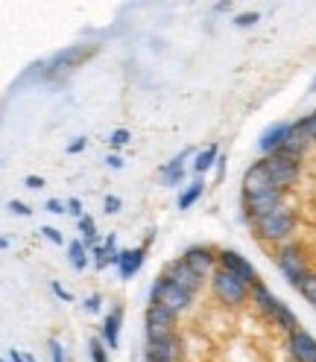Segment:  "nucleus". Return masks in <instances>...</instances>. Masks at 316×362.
<instances>
[{"label": "nucleus", "instance_id": "1", "mask_svg": "<svg viewBox=\"0 0 316 362\" xmlns=\"http://www.w3.org/2000/svg\"><path fill=\"white\" fill-rule=\"evenodd\" d=\"M252 298L258 301V307H261L266 315H273V319H276L284 330H290V333H293V330H299V319L293 315V310H290L284 301H278L264 284H252Z\"/></svg>", "mask_w": 316, "mask_h": 362}, {"label": "nucleus", "instance_id": "30", "mask_svg": "<svg viewBox=\"0 0 316 362\" xmlns=\"http://www.w3.org/2000/svg\"><path fill=\"white\" fill-rule=\"evenodd\" d=\"M67 214H71V216H77V219H82V216H85V211H82V202H79L77 196H71V199H67Z\"/></svg>", "mask_w": 316, "mask_h": 362}, {"label": "nucleus", "instance_id": "10", "mask_svg": "<svg viewBox=\"0 0 316 362\" xmlns=\"http://www.w3.org/2000/svg\"><path fill=\"white\" fill-rule=\"evenodd\" d=\"M220 266L225 269V272H232V275H237L243 284H258V275H255V266L246 260L243 255H237V252H222L220 255Z\"/></svg>", "mask_w": 316, "mask_h": 362}, {"label": "nucleus", "instance_id": "12", "mask_svg": "<svg viewBox=\"0 0 316 362\" xmlns=\"http://www.w3.org/2000/svg\"><path fill=\"white\" fill-rule=\"evenodd\" d=\"M281 208V190H269V193H261V196H252L246 199V211H249V216L258 222L269 214H276Z\"/></svg>", "mask_w": 316, "mask_h": 362}, {"label": "nucleus", "instance_id": "22", "mask_svg": "<svg viewBox=\"0 0 316 362\" xmlns=\"http://www.w3.org/2000/svg\"><path fill=\"white\" fill-rule=\"evenodd\" d=\"M79 234H82V245L88 248V252H94V243H97V222L94 216H82L79 219Z\"/></svg>", "mask_w": 316, "mask_h": 362}, {"label": "nucleus", "instance_id": "26", "mask_svg": "<svg viewBox=\"0 0 316 362\" xmlns=\"http://www.w3.org/2000/svg\"><path fill=\"white\" fill-rule=\"evenodd\" d=\"M258 21H261V15H258V12H246V15H237V18H235V27L246 30V27H255Z\"/></svg>", "mask_w": 316, "mask_h": 362}, {"label": "nucleus", "instance_id": "43", "mask_svg": "<svg viewBox=\"0 0 316 362\" xmlns=\"http://www.w3.org/2000/svg\"><path fill=\"white\" fill-rule=\"evenodd\" d=\"M307 90H310V94H316V79L310 82V88H307Z\"/></svg>", "mask_w": 316, "mask_h": 362}, {"label": "nucleus", "instance_id": "11", "mask_svg": "<svg viewBox=\"0 0 316 362\" xmlns=\"http://www.w3.org/2000/svg\"><path fill=\"white\" fill-rule=\"evenodd\" d=\"M278 266H281V272L287 275V281H290L293 286H299V281L307 275L305 260H302V255H299V248H296V245H287L284 252L278 255Z\"/></svg>", "mask_w": 316, "mask_h": 362}, {"label": "nucleus", "instance_id": "4", "mask_svg": "<svg viewBox=\"0 0 316 362\" xmlns=\"http://www.w3.org/2000/svg\"><path fill=\"white\" fill-rule=\"evenodd\" d=\"M255 225L264 240H287L293 234V228H296V216H293V211L287 205H281L276 214L258 219Z\"/></svg>", "mask_w": 316, "mask_h": 362}, {"label": "nucleus", "instance_id": "41", "mask_svg": "<svg viewBox=\"0 0 316 362\" xmlns=\"http://www.w3.org/2000/svg\"><path fill=\"white\" fill-rule=\"evenodd\" d=\"M9 359H12V362H27V356H24V354H21V351H15V348L9 351Z\"/></svg>", "mask_w": 316, "mask_h": 362}, {"label": "nucleus", "instance_id": "44", "mask_svg": "<svg viewBox=\"0 0 316 362\" xmlns=\"http://www.w3.org/2000/svg\"><path fill=\"white\" fill-rule=\"evenodd\" d=\"M147 362H155V359H147Z\"/></svg>", "mask_w": 316, "mask_h": 362}, {"label": "nucleus", "instance_id": "40", "mask_svg": "<svg viewBox=\"0 0 316 362\" xmlns=\"http://www.w3.org/2000/svg\"><path fill=\"white\" fill-rule=\"evenodd\" d=\"M305 126H307V132H310V138L316 141V111H313V115H307V117H305Z\"/></svg>", "mask_w": 316, "mask_h": 362}, {"label": "nucleus", "instance_id": "35", "mask_svg": "<svg viewBox=\"0 0 316 362\" xmlns=\"http://www.w3.org/2000/svg\"><path fill=\"white\" fill-rule=\"evenodd\" d=\"M50 289H53V296H56V298H62V301H71V292H67V289H64L59 281H53V284H50Z\"/></svg>", "mask_w": 316, "mask_h": 362}, {"label": "nucleus", "instance_id": "36", "mask_svg": "<svg viewBox=\"0 0 316 362\" xmlns=\"http://www.w3.org/2000/svg\"><path fill=\"white\" fill-rule=\"evenodd\" d=\"M24 185H27L30 190H41V187H44V178H41V175H27Z\"/></svg>", "mask_w": 316, "mask_h": 362}, {"label": "nucleus", "instance_id": "27", "mask_svg": "<svg viewBox=\"0 0 316 362\" xmlns=\"http://www.w3.org/2000/svg\"><path fill=\"white\" fill-rule=\"evenodd\" d=\"M129 138H132V134H129L126 129H115V132L108 134V144H111V146H126Z\"/></svg>", "mask_w": 316, "mask_h": 362}, {"label": "nucleus", "instance_id": "31", "mask_svg": "<svg viewBox=\"0 0 316 362\" xmlns=\"http://www.w3.org/2000/svg\"><path fill=\"white\" fill-rule=\"evenodd\" d=\"M47 208L50 214H56V216H62V214H67V202H59V199H47Z\"/></svg>", "mask_w": 316, "mask_h": 362}, {"label": "nucleus", "instance_id": "24", "mask_svg": "<svg viewBox=\"0 0 316 362\" xmlns=\"http://www.w3.org/2000/svg\"><path fill=\"white\" fill-rule=\"evenodd\" d=\"M91 50H85V47H71V50H64V53H59L56 56V64H62V67H71V64H77L79 59H85Z\"/></svg>", "mask_w": 316, "mask_h": 362}, {"label": "nucleus", "instance_id": "25", "mask_svg": "<svg viewBox=\"0 0 316 362\" xmlns=\"http://www.w3.org/2000/svg\"><path fill=\"white\" fill-rule=\"evenodd\" d=\"M299 292H302V296L316 307V275H310V272H307V275L299 281Z\"/></svg>", "mask_w": 316, "mask_h": 362}, {"label": "nucleus", "instance_id": "18", "mask_svg": "<svg viewBox=\"0 0 316 362\" xmlns=\"http://www.w3.org/2000/svg\"><path fill=\"white\" fill-rule=\"evenodd\" d=\"M188 155H193V149L179 152L170 164H164V167H162V185H164V187H176V185H182V178H185V167H182V161H185Z\"/></svg>", "mask_w": 316, "mask_h": 362}, {"label": "nucleus", "instance_id": "2", "mask_svg": "<svg viewBox=\"0 0 316 362\" xmlns=\"http://www.w3.org/2000/svg\"><path fill=\"white\" fill-rule=\"evenodd\" d=\"M191 298H193V292L176 286L167 278H155V284L149 286V304H164L173 313H185L191 307Z\"/></svg>", "mask_w": 316, "mask_h": 362}, {"label": "nucleus", "instance_id": "7", "mask_svg": "<svg viewBox=\"0 0 316 362\" xmlns=\"http://www.w3.org/2000/svg\"><path fill=\"white\" fill-rule=\"evenodd\" d=\"M269 190H278V187L273 185V175H269L266 164H264V161L252 164L249 170H246V175H243V193H246V199L261 196V193H269Z\"/></svg>", "mask_w": 316, "mask_h": 362}, {"label": "nucleus", "instance_id": "6", "mask_svg": "<svg viewBox=\"0 0 316 362\" xmlns=\"http://www.w3.org/2000/svg\"><path fill=\"white\" fill-rule=\"evenodd\" d=\"M264 164H266L269 175H273V185H276L278 190H287L293 181H296V175H299L296 161H293V158H287V155H281V152L264 158Z\"/></svg>", "mask_w": 316, "mask_h": 362}, {"label": "nucleus", "instance_id": "14", "mask_svg": "<svg viewBox=\"0 0 316 362\" xmlns=\"http://www.w3.org/2000/svg\"><path fill=\"white\" fill-rule=\"evenodd\" d=\"M290 351L299 362H316V339L307 330H293L290 333Z\"/></svg>", "mask_w": 316, "mask_h": 362}, {"label": "nucleus", "instance_id": "29", "mask_svg": "<svg viewBox=\"0 0 316 362\" xmlns=\"http://www.w3.org/2000/svg\"><path fill=\"white\" fill-rule=\"evenodd\" d=\"M41 234H44V237H47V240H50L53 245H59V248L64 245V237H62V231H56V228H53V225H44V228H41Z\"/></svg>", "mask_w": 316, "mask_h": 362}, {"label": "nucleus", "instance_id": "32", "mask_svg": "<svg viewBox=\"0 0 316 362\" xmlns=\"http://www.w3.org/2000/svg\"><path fill=\"white\" fill-rule=\"evenodd\" d=\"M91 359L94 362H108L106 359V348L100 345V339H91Z\"/></svg>", "mask_w": 316, "mask_h": 362}, {"label": "nucleus", "instance_id": "28", "mask_svg": "<svg viewBox=\"0 0 316 362\" xmlns=\"http://www.w3.org/2000/svg\"><path fill=\"white\" fill-rule=\"evenodd\" d=\"M120 196H106V202H103V211L108 214V216H115V214H120Z\"/></svg>", "mask_w": 316, "mask_h": 362}, {"label": "nucleus", "instance_id": "37", "mask_svg": "<svg viewBox=\"0 0 316 362\" xmlns=\"http://www.w3.org/2000/svg\"><path fill=\"white\" fill-rule=\"evenodd\" d=\"M88 146V138H77V141H71V144H67V152H71V155H77V152H82Z\"/></svg>", "mask_w": 316, "mask_h": 362}, {"label": "nucleus", "instance_id": "5", "mask_svg": "<svg viewBox=\"0 0 316 362\" xmlns=\"http://www.w3.org/2000/svg\"><path fill=\"white\" fill-rule=\"evenodd\" d=\"M211 284H214V292H217L220 301L232 304V307H237V304L246 301V284H243L237 275H232V272H225V269L214 272Z\"/></svg>", "mask_w": 316, "mask_h": 362}, {"label": "nucleus", "instance_id": "21", "mask_svg": "<svg viewBox=\"0 0 316 362\" xmlns=\"http://www.w3.org/2000/svg\"><path fill=\"white\" fill-rule=\"evenodd\" d=\"M67 260H71V266L77 272H85L88 269V248L82 245V240L67 243Z\"/></svg>", "mask_w": 316, "mask_h": 362}, {"label": "nucleus", "instance_id": "8", "mask_svg": "<svg viewBox=\"0 0 316 362\" xmlns=\"http://www.w3.org/2000/svg\"><path fill=\"white\" fill-rule=\"evenodd\" d=\"M290 132H293V123H273V126H266L261 132V138H258V149L269 158V155H278L290 138Z\"/></svg>", "mask_w": 316, "mask_h": 362}, {"label": "nucleus", "instance_id": "38", "mask_svg": "<svg viewBox=\"0 0 316 362\" xmlns=\"http://www.w3.org/2000/svg\"><path fill=\"white\" fill-rule=\"evenodd\" d=\"M85 310H88V313H97V310H100V296H88V298H85Z\"/></svg>", "mask_w": 316, "mask_h": 362}, {"label": "nucleus", "instance_id": "42", "mask_svg": "<svg viewBox=\"0 0 316 362\" xmlns=\"http://www.w3.org/2000/svg\"><path fill=\"white\" fill-rule=\"evenodd\" d=\"M217 173H220V178L225 175V158L222 155H220V161H217Z\"/></svg>", "mask_w": 316, "mask_h": 362}, {"label": "nucleus", "instance_id": "39", "mask_svg": "<svg viewBox=\"0 0 316 362\" xmlns=\"http://www.w3.org/2000/svg\"><path fill=\"white\" fill-rule=\"evenodd\" d=\"M106 164H108L111 170H123V158H120V155H108Z\"/></svg>", "mask_w": 316, "mask_h": 362}, {"label": "nucleus", "instance_id": "9", "mask_svg": "<svg viewBox=\"0 0 316 362\" xmlns=\"http://www.w3.org/2000/svg\"><path fill=\"white\" fill-rule=\"evenodd\" d=\"M162 278L173 281L176 286H182V289H188V292H196V289H199V284H202V278H199L196 272L185 263V257H182V260H170Z\"/></svg>", "mask_w": 316, "mask_h": 362}, {"label": "nucleus", "instance_id": "19", "mask_svg": "<svg viewBox=\"0 0 316 362\" xmlns=\"http://www.w3.org/2000/svg\"><path fill=\"white\" fill-rule=\"evenodd\" d=\"M147 359L155 362H176V339H167V342H152L147 348Z\"/></svg>", "mask_w": 316, "mask_h": 362}, {"label": "nucleus", "instance_id": "13", "mask_svg": "<svg viewBox=\"0 0 316 362\" xmlns=\"http://www.w3.org/2000/svg\"><path fill=\"white\" fill-rule=\"evenodd\" d=\"M144 257H147V245L120 248V255L115 257V263H118V269H120V278L129 281L132 275H138V269L144 266Z\"/></svg>", "mask_w": 316, "mask_h": 362}, {"label": "nucleus", "instance_id": "20", "mask_svg": "<svg viewBox=\"0 0 316 362\" xmlns=\"http://www.w3.org/2000/svg\"><path fill=\"white\" fill-rule=\"evenodd\" d=\"M220 161V146H205V149H202V152H196V161H193V173H205V170H211L214 164Z\"/></svg>", "mask_w": 316, "mask_h": 362}, {"label": "nucleus", "instance_id": "16", "mask_svg": "<svg viewBox=\"0 0 316 362\" xmlns=\"http://www.w3.org/2000/svg\"><path fill=\"white\" fill-rule=\"evenodd\" d=\"M185 263L196 272L199 278H205L208 272H211V266H214V255L208 252L205 245H191L188 252H185Z\"/></svg>", "mask_w": 316, "mask_h": 362}, {"label": "nucleus", "instance_id": "17", "mask_svg": "<svg viewBox=\"0 0 316 362\" xmlns=\"http://www.w3.org/2000/svg\"><path fill=\"white\" fill-rule=\"evenodd\" d=\"M120 322H123V307H115L103 322V339H106L108 351L120 348Z\"/></svg>", "mask_w": 316, "mask_h": 362}, {"label": "nucleus", "instance_id": "23", "mask_svg": "<svg viewBox=\"0 0 316 362\" xmlns=\"http://www.w3.org/2000/svg\"><path fill=\"white\" fill-rule=\"evenodd\" d=\"M202 190H205V181H202V178H199V181H193V185H191L182 196H179V208H182V211H185V208H191L193 202L202 196Z\"/></svg>", "mask_w": 316, "mask_h": 362}, {"label": "nucleus", "instance_id": "15", "mask_svg": "<svg viewBox=\"0 0 316 362\" xmlns=\"http://www.w3.org/2000/svg\"><path fill=\"white\" fill-rule=\"evenodd\" d=\"M313 138H310V132H307V126H305V120H299V123H293V132H290V138H287V144H284V149H281V155H287V158H296L305 152V146L310 144Z\"/></svg>", "mask_w": 316, "mask_h": 362}, {"label": "nucleus", "instance_id": "34", "mask_svg": "<svg viewBox=\"0 0 316 362\" xmlns=\"http://www.w3.org/2000/svg\"><path fill=\"white\" fill-rule=\"evenodd\" d=\"M9 211H12V214H18V216H30V214H33V211L24 205V202H18V199H12V202H9Z\"/></svg>", "mask_w": 316, "mask_h": 362}, {"label": "nucleus", "instance_id": "3", "mask_svg": "<svg viewBox=\"0 0 316 362\" xmlns=\"http://www.w3.org/2000/svg\"><path fill=\"white\" fill-rule=\"evenodd\" d=\"M147 339L152 342H167V339H176V313L164 304H149L147 310Z\"/></svg>", "mask_w": 316, "mask_h": 362}, {"label": "nucleus", "instance_id": "33", "mask_svg": "<svg viewBox=\"0 0 316 362\" xmlns=\"http://www.w3.org/2000/svg\"><path fill=\"white\" fill-rule=\"evenodd\" d=\"M50 359H53V362H64V351H62L59 339H50Z\"/></svg>", "mask_w": 316, "mask_h": 362}]
</instances>
